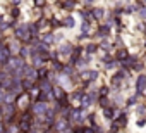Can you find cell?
Returning a JSON list of instances; mask_svg holds the SVG:
<instances>
[{"label":"cell","instance_id":"6da1fadb","mask_svg":"<svg viewBox=\"0 0 146 133\" xmlns=\"http://www.w3.org/2000/svg\"><path fill=\"white\" fill-rule=\"evenodd\" d=\"M58 54H60V55H70V54H72V45H67V43L60 45V47H58Z\"/></svg>","mask_w":146,"mask_h":133},{"label":"cell","instance_id":"7a4b0ae2","mask_svg":"<svg viewBox=\"0 0 146 133\" xmlns=\"http://www.w3.org/2000/svg\"><path fill=\"white\" fill-rule=\"evenodd\" d=\"M144 86H146V76L141 74L139 78H137V92H143Z\"/></svg>","mask_w":146,"mask_h":133},{"label":"cell","instance_id":"3957f363","mask_svg":"<svg viewBox=\"0 0 146 133\" xmlns=\"http://www.w3.org/2000/svg\"><path fill=\"white\" fill-rule=\"evenodd\" d=\"M45 111H47V104L45 102H38V104L34 105V112L36 114H43Z\"/></svg>","mask_w":146,"mask_h":133},{"label":"cell","instance_id":"277c9868","mask_svg":"<svg viewBox=\"0 0 146 133\" xmlns=\"http://www.w3.org/2000/svg\"><path fill=\"white\" fill-rule=\"evenodd\" d=\"M17 48H19V43H17V42H12V43H10V52H14V54H16V52H17Z\"/></svg>","mask_w":146,"mask_h":133},{"label":"cell","instance_id":"5b68a950","mask_svg":"<svg viewBox=\"0 0 146 133\" xmlns=\"http://www.w3.org/2000/svg\"><path fill=\"white\" fill-rule=\"evenodd\" d=\"M95 16H96V17H101V16H103V9H96L95 10Z\"/></svg>","mask_w":146,"mask_h":133},{"label":"cell","instance_id":"8992f818","mask_svg":"<svg viewBox=\"0 0 146 133\" xmlns=\"http://www.w3.org/2000/svg\"><path fill=\"white\" fill-rule=\"evenodd\" d=\"M141 16H143V17H146V9H141Z\"/></svg>","mask_w":146,"mask_h":133},{"label":"cell","instance_id":"52a82bcc","mask_svg":"<svg viewBox=\"0 0 146 133\" xmlns=\"http://www.w3.org/2000/svg\"><path fill=\"white\" fill-rule=\"evenodd\" d=\"M0 131H2V124H0Z\"/></svg>","mask_w":146,"mask_h":133}]
</instances>
